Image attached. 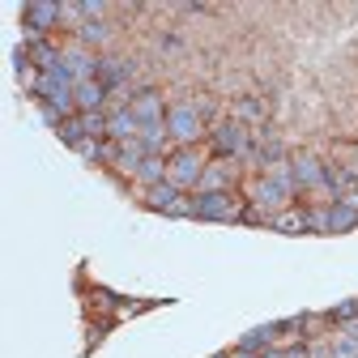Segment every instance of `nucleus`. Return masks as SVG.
I'll return each mask as SVG.
<instances>
[{"mask_svg": "<svg viewBox=\"0 0 358 358\" xmlns=\"http://www.w3.org/2000/svg\"><path fill=\"white\" fill-rule=\"evenodd\" d=\"M166 171H171V162H162L158 154H150L145 162H141V171H137V179L145 188H154V184H166Z\"/></svg>", "mask_w": 358, "mask_h": 358, "instance_id": "obj_16", "label": "nucleus"}, {"mask_svg": "<svg viewBox=\"0 0 358 358\" xmlns=\"http://www.w3.org/2000/svg\"><path fill=\"white\" fill-rule=\"evenodd\" d=\"M201 175H205V158H201L196 150L175 154V158H171V171H166V179H171L175 188H192V184H201Z\"/></svg>", "mask_w": 358, "mask_h": 358, "instance_id": "obj_3", "label": "nucleus"}, {"mask_svg": "<svg viewBox=\"0 0 358 358\" xmlns=\"http://www.w3.org/2000/svg\"><path fill=\"white\" fill-rule=\"evenodd\" d=\"M341 205H350V209H358V188H354V192H345V196H341Z\"/></svg>", "mask_w": 358, "mask_h": 358, "instance_id": "obj_25", "label": "nucleus"}, {"mask_svg": "<svg viewBox=\"0 0 358 358\" xmlns=\"http://www.w3.org/2000/svg\"><path fill=\"white\" fill-rule=\"evenodd\" d=\"M81 38L85 43H107L111 38V26L107 22H81Z\"/></svg>", "mask_w": 358, "mask_h": 358, "instance_id": "obj_20", "label": "nucleus"}, {"mask_svg": "<svg viewBox=\"0 0 358 358\" xmlns=\"http://www.w3.org/2000/svg\"><path fill=\"white\" fill-rule=\"evenodd\" d=\"M179 196H184V192H179V188L171 184V179H166V184L145 188V205H150V209H162V213H171V205H175Z\"/></svg>", "mask_w": 358, "mask_h": 358, "instance_id": "obj_14", "label": "nucleus"}, {"mask_svg": "<svg viewBox=\"0 0 358 358\" xmlns=\"http://www.w3.org/2000/svg\"><path fill=\"white\" fill-rule=\"evenodd\" d=\"M213 137H217V145L227 150V154H248V132H243V124H235V120L222 124Z\"/></svg>", "mask_w": 358, "mask_h": 358, "instance_id": "obj_12", "label": "nucleus"}, {"mask_svg": "<svg viewBox=\"0 0 358 358\" xmlns=\"http://www.w3.org/2000/svg\"><path fill=\"white\" fill-rule=\"evenodd\" d=\"M56 17H60V5H52V0H34V5H26V26L30 30H48V26H56Z\"/></svg>", "mask_w": 358, "mask_h": 358, "instance_id": "obj_11", "label": "nucleus"}, {"mask_svg": "<svg viewBox=\"0 0 358 358\" xmlns=\"http://www.w3.org/2000/svg\"><path fill=\"white\" fill-rule=\"evenodd\" d=\"M227 184H231V166L227 162H213V166H205V175H201V192H227Z\"/></svg>", "mask_w": 358, "mask_h": 358, "instance_id": "obj_15", "label": "nucleus"}, {"mask_svg": "<svg viewBox=\"0 0 358 358\" xmlns=\"http://www.w3.org/2000/svg\"><path fill=\"white\" fill-rule=\"evenodd\" d=\"M358 227V209H350V205H329L324 209V231H354Z\"/></svg>", "mask_w": 358, "mask_h": 358, "instance_id": "obj_13", "label": "nucleus"}, {"mask_svg": "<svg viewBox=\"0 0 358 358\" xmlns=\"http://www.w3.org/2000/svg\"><path fill=\"white\" fill-rule=\"evenodd\" d=\"M107 103V85L94 77V81H77V107L90 115V111H99Z\"/></svg>", "mask_w": 358, "mask_h": 358, "instance_id": "obj_10", "label": "nucleus"}, {"mask_svg": "<svg viewBox=\"0 0 358 358\" xmlns=\"http://www.w3.org/2000/svg\"><path fill=\"white\" fill-rule=\"evenodd\" d=\"M260 358H286V354H278V350H264V354H260Z\"/></svg>", "mask_w": 358, "mask_h": 358, "instance_id": "obj_26", "label": "nucleus"}, {"mask_svg": "<svg viewBox=\"0 0 358 358\" xmlns=\"http://www.w3.org/2000/svg\"><path fill=\"white\" fill-rule=\"evenodd\" d=\"M128 107H132V115H137V120H141V128H145V124H166V111H162V99L154 94V90H145V94H137V99H132Z\"/></svg>", "mask_w": 358, "mask_h": 358, "instance_id": "obj_9", "label": "nucleus"}, {"mask_svg": "<svg viewBox=\"0 0 358 358\" xmlns=\"http://www.w3.org/2000/svg\"><path fill=\"white\" fill-rule=\"evenodd\" d=\"M273 337H278V329H273V324H264V329H256V333H248V337L239 341V350H248V354H252V350H264V345H268V341H273Z\"/></svg>", "mask_w": 358, "mask_h": 358, "instance_id": "obj_19", "label": "nucleus"}, {"mask_svg": "<svg viewBox=\"0 0 358 358\" xmlns=\"http://www.w3.org/2000/svg\"><path fill=\"white\" fill-rule=\"evenodd\" d=\"M166 137H171V132H166V124H145V128H141V145H145L150 154H158Z\"/></svg>", "mask_w": 358, "mask_h": 358, "instance_id": "obj_18", "label": "nucleus"}, {"mask_svg": "<svg viewBox=\"0 0 358 358\" xmlns=\"http://www.w3.org/2000/svg\"><path fill=\"white\" fill-rule=\"evenodd\" d=\"M60 17H64V22H73V26H81L77 17H85V9H81V5H60Z\"/></svg>", "mask_w": 358, "mask_h": 358, "instance_id": "obj_22", "label": "nucleus"}, {"mask_svg": "<svg viewBox=\"0 0 358 358\" xmlns=\"http://www.w3.org/2000/svg\"><path fill=\"white\" fill-rule=\"evenodd\" d=\"M166 132H171V141H179V145H188V150H192V145L205 137V120H201L196 107L179 103V107L166 111Z\"/></svg>", "mask_w": 358, "mask_h": 358, "instance_id": "obj_1", "label": "nucleus"}, {"mask_svg": "<svg viewBox=\"0 0 358 358\" xmlns=\"http://www.w3.org/2000/svg\"><path fill=\"white\" fill-rule=\"evenodd\" d=\"M273 227H278L282 235H299V231H311V222H307V213H299V209H294V213H286V209H282Z\"/></svg>", "mask_w": 358, "mask_h": 358, "instance_id": "obj_17", "label": "nucleus"}, {"mask_svg": "<svg viewBox=\"0 0 358 358\" xmlns=\"http://www.w3.org/2000/svg\"><path fill=\"white\" fill-rule=\"evenodd\" d=\"M120 150H115V166L124 171V175H132V179H137V171H141V162L150 158V150L141 145V137L137 141H115Z\"/></svg>", "mask_w": 358, "mask_h": 358, "instance_id": "obj_8", "label": "nucleus"}, {"mask_svg": "<svg viewBox=\"0 0 358 358\" xmlns=\"http://www.w3.org/2000/svg\"><path fill=\"white\" fill-rule=\"evenodd\" d=\"M192 213L209 217V222H231V217H239V205H235L231 192H201L192 201Z\"/></svg>", "mask_w": 358, "mask_h": 358, "instance_id": "obj_2", "label": "nucleus"}, {"mask_svg": "<svg viewBox=\"0 0 358 358\" xmlns=\"http://www.w3.org/2000/svg\"><path fill=\"white\" fill-rule=\"evenodd\" d=\"M235 358H256V354H248V350H239V354H235Z\"/></svg>", "mask_w": 358, "mask_h": 358, "instance_id": "obj_27", "label": "nucleus"}, {"mask_svg": "<svg viewBox=\"0 0 358 358\" xmlns=\"http://www.w3.org/2000/svg\"><path fill=\"white\" fill-rule=\"evenodd\" d=\"M81 132H85V137H99V132H107V115H103V111L81 115Z\"/></svg>", "mask_w": 358, "mask_h": 358, "instance_id": "obj_21", "label": "nucleus"}, {"mask_svg": "<svg viewBox=\"0 0 358 358\" xmlns=\"http://www.w3.org/2000/svg\"><path fill=\"white\" fill-rule=\"evenodd\" d=\"M290 171H294V184L299 188H324L329 175H324V162L316 154H294L290 158Z\"/></svg>", "mask_w": 358, "mask_h": 358, "instance_id": "obj_5", "label": "nucleus"}, {"mask_svg": "<svg viewBox=\"0 0 358 358\" xmlns=\"http://www.w3.org/2000/svg\"><path fill=\"white\" fill-rule=\"evenodd\" d=\"M107 132H111L115 141H137L141 137V120L132 115V107H115L107 115Z\"/></svg>", "mask_w": 358, "mask_h": 358, "instance_id": "obj_6", "label": "nucleus"}, {"mask_svg": "<svg viewBox=\"0 0 358 358\" xmlns=\"http://www.w3.org/2000/svg\"><path fill=\"white\" fill-rule=\"evenodd\" d=\"M99 56L94 52H90V48H64L60 52V69L73 77V81H94L99 77Z\"/></svg>", "mask_w": 358, "mask_h": 358, "instance_id": "obj_4", "label": "nucleus"}, {"mask_svg": "<svg viewBox=\"0 0 358 358\" xmlns=\"http://www.w3.org/2000/svg\"><path fill=\"white\" fill-rule=\"evenodd\" d=\"M252 196H256V205H260V209H268V213H282V209H286V196H290V192H286V188L278 184V179H268V175H264L260 184L252 188Z\"/></svg>", "mask_w": 358, "mask_h": 358, "instance_id": "obj_7", "label": "nucleus"}, {"mask_svg": "<svg viewBox=\"0 0 358 358\" xmlns=\"http://www.w3.org/2000/svg\"><path fill=\"white\" fill-rule=\"evenodd\" d=\"M354 311H358V303H341V307L333 311V316H337V320H350V316H354Z\"/></svg>", "mask_w": 358, "mask_h": 358, "instance_id": "obj_24", "label": "nucleus"}, {"mask_svg": "<svg viewBox=\"0 0 358 358\" xmlns=\"http://www.w3.org/2000/svg\"><path fill=\"white\" fill-rule=\"evenodd\" d=\"M81 9H85V17H103V13H107V5H99V0H85Z\"/></svg>", "mask_w": 358, "mask_h": 358, "instance_id": "obj_23", "label": "nucleus"}]
</instances>
